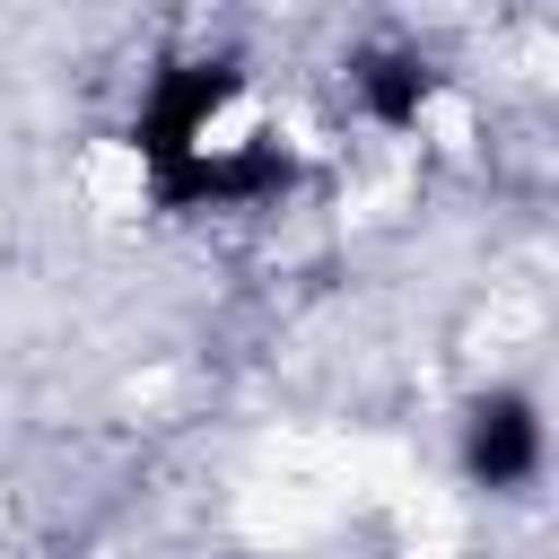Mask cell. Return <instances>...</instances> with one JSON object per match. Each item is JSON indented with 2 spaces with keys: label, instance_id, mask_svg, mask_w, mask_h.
<instances>
[{
  "label": "cell",
  "instance_id": "obj_1",
  "mask_svg": "<svg viewBox=\"0 0 559 559\" xmlns=\"http://www.w3.org/2000/svg\"><path fill=\"white\" fill-rule=\"evenodd\" d=\"M227 105H236V61H175V70H157V87L140 105V157L157 166V192H175L210 157V122Z\"/></svg>",
  "mask_w": 559,
  "mask_h": 559
},
{
  "label": "cell",
  "instance_id": "obj_2",
  "mask_svg": "<svg viewBox=\"0 0 559 559\" xmlns=\"http://www.w3.org/2000/svg\"><path fill=\"white\" fill-rule=\"evenodd\" d=\"M454 463H463V480H472V489H489V498L533 489V480H542V402H533V393H515V384L472 393V402H463Z\"/></svg>",
  "mask_w": 559,
  "mask_h": 559
},
{
  "label": "cell",
  "instance_id": "obj_3",
  "mask_svg": "<svg viewBox=\"0 0 559 559\" xmlns=\"http://www.w3.org/2000/svg\"><path fill=\"white\" fill-rule=\"evenodd\" d=\"M341 70H349V105H358L376 131H411V122L428 114V96H437V52H419V44H402V35L358 44Z\"/></svg>",
  "mask_w": 559,
  "mask_h": 559
}]
</instances>
